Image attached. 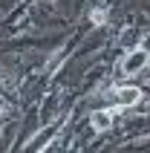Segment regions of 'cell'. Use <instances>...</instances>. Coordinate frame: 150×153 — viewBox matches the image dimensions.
Segmentation results:
<instances>
[{
  "instance_id": "cell-1",
  "label": "cell",
  "mask_w": 150,
  "mask_h": 153,
  "mask_svg": "<svg viewBox=\"0 0 150 153\" xmlns=\"http://www.w3.org/2000/svg\"><path fill=\"white\" fill-rule=\"evenodd\" d=\"M144 64H147V52L144 49L127 52L124 58H121V72H124V75H136L139 69H144Z\"/></svg>"
},
{
  "instance_id": "cell-3",
  "label": "cell",
  "mask_w": 150,
  "mask_h": 153,
  "mask_svg": "<svg viewBox=\"0 0 150 153\" xmlns=\"http://www.w3.org/2000/svg\"><path fill=\"white\" fill-rule=\"evenodd\" d=\"M90 121H92V127H95V130H107L110 124H113V113H110V110H98V113H92V116H90Z\"/></svg>"
},
{
  "instance_id": "cell-4",
  "label": "cell",
  "mask_w": 150,
  "mask_h": 153,
  "mask_svg": "<svg viewBox=\"0 0 150 153\" xmlns=\"http://www.w3.org/2000/svg\"><path fill=\"white\" fill-rule=\"evenodd\" d=\"M90 20H92L95 26H101V23H104V9H95V12L90 15Z\"/></svg>"
},
{
  "instance_id": "cell-2",
  "label": "cell",
  "mask_w": 150,
  "mask_h": 153,
  "mask_svg": "<svg viewBox=\"0 0 150 153\" xmlns=\"http://www.w3.org/2000/svg\"><path fill=\"white\" fill-rule=\"evenodd\" d=\"M110 93L116 95V107H130V104H136L139 98H142V90L133 84H127V87H113Z\"/></svg>"
}]
</instances>
